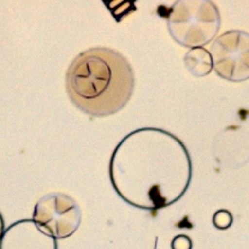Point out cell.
Masks as SVG:
<instances>
[{"instance_id": "obj_1", "label": "cell", "mask_w": 249, "mask_h": 249, "mask_svg": "<svg viewBox=\"0 0 249 249\" xmlns=\"http://www.w3.org/2000/svg\"><path fill=\"white\" fill-rule=\"evenodd\" d=\"M110 179L124 202L158 211L183 197L192 182L193 166L184 143L162 128L131 132L115 147Z\"/></svg>"}, {"instance_id": "obj_2", "label": "cell", "mask_w": 249, "mask_h": 249, "mask_svg": "<svg viewBox=\"0 0 249 249\" xmlns=\"http://www.w3.org/2000/svg\"><path fill=\"white\" fill-rule=\"evenodd\" d=\"M67 92L78 109L94 118L121 111L134 91V71L119 51L107 47L90 48L69 66Z\"/></svg>"}, {"instance_id": "obj_3", "label": "cell", "mask_w": 249, "mask_h": 249, "mask_svg": "<svg viewBox=\"0 0 249 249\" xmlns=\"http://www.w3.org/2000/svg\"><path fill=\"white\" fill-rule=\"evenodd\" d=\"M166 19L172 38L191 49L208 45L220 29V14L212 1H176Z\"/></svg>"}, {"instance_id": "obj_4", "label": "cell", "mask_w": 249, "mask_h": 249, "mask_svg": "<svg viewBox=\"0 0 249 249\" xmlns=\"http://www.w3.org/2000/svg\"><path fill=\"white\" fill-rule=\"evenodd\" d=\"M32 219L53 238L64 239L78 231L82 214L77 202L69 195L50 193L36 204Z\"/></svg>"}, {"instance_id": "obj_5", "label": "cell", "mask_w": 249, "mask_h": 249, "mask_svg": "<svg viewBox=\"0 0 249 249\" xmlns=\"http://www.w3.org/2000/svg\"><path fill=\"white\" fill-rule=\"evenodd\" d=\"M213 69L230 82L249 79V34L243 30L226 31L214 40L210 49Z\"/></svg>"}, {"instance_id": "obj_6", "label": "cell", "mask_w": 249, "mask_h": 249, "mask_svg": "<svg viewBox=\"0 0 249 249\" xmlns=\"http://www.w3.org/2000/svg\"><path fill=\"white\" fill-rule=\"evenodd\" d=\"M0 249H58V244L34 219H21L5 231Z\"/></svg>"}, {"instance_id": "obj_7", "label": "cell", "mask_w": 249, "mask_h": 249, "mask_svg": "<svg viewBox=\"0 0 249 249\" xmlns=\"http://www.w3.org/2000/svg\"><path fill=\"white\" fill-rule=\"evenodd\" d=\"M184 63L188 72L194 77H205L213 70L211 53L205 48L191 49L184 57Z\"/></svg>"}, {"instance_id": "obj_8", "label": "cell", "mask_w": 249, "mask_h": 249, "mask_svg": "<svg viewBox=\"0 0 249 249\" xmlns=\"http://www.w3.org/2000/svg\"><path fill=\"white\" fill-rule=\"evenodd\" d=\"M234 222L231 213L227 210H219L213 216V224L214 226L220 231L228 230Z\"/></svg>"}, {"instance_id": "obj_9", "label": "cell", "mask_w": 249, "mask_h": 249, "mask_svg": "<svg viewBox=\"0 0 249 249\" xmlns=\"http://www.w3.org/2000/svg\"><path fill=\"white\" fill-rule=\"evenodd\" d=\"M172 249H192L193 243L190 237L186 235H178L174 237L171 244Z\"/></svg>"}, {"instance_id": "obj_10", "label": "cell", "mask_w": 249, "mask_h": 249, "mask_svg": "<svg viewBox=\"0 0 249 249\" xmlns=\"http://www.w3.org/2000/svg\"><path fill=\"white\" fill-rule=\"evenodd\" d=\"M5 220H3V217L0 213V240H1L3 234H5Z\"/></svg>"}]
</instances>
